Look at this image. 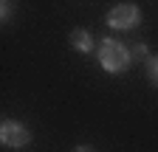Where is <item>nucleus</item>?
I'll list each match as a JSON object with an SVG mask.
<instances>
[{
	"label": "nucleus",
	"mask_w": 158,
	"mask_h": 152,
	"mask_svg": "<svg viewBox=\"0 0 158 152\" xmlns=\"http://www.w3.org/2000/svg\"><path fill=\"white\" fill-rule=\"evenodd\" d=\"M96 56H99V65H102L107 73H124L133 62V54L124 42L113 40V37H107V40L99 42L96 48Z\"/></svg>",
	"instance_id": "1"
},
{
	"label": "nucleus",
	"mask_w": 158,
	"mask_h": 152,
	"mask_svg": "<svg viewBox=\"0 0 158 152\" xmlns=\"http://www.w3.org/2000/svg\"><path fill=\"white\" fill-rule=\"evenodd\" d=\"M105 23L113 31H133L138 23H141V9L133 6V3H118V6H113L107 11Z\"/></svg>",
	"instance_id": "2"
},
{
	"label": "nucleus",
	"mask_w": 158,
	"mask_h": 152,
	"mask_svg": "<svg viewBox=\"0 0 158 152\" xmlns=\"http://www.w3.org/2000/svg\"><path fill=\"white\" fill-rule=\"evenodd\" d=\"M0 141L6 146H11V149H23V146L31 144V132H28L26 124H20L14 118H6L0 124Z\"/></svg>",
	"instance_id": "3"
},
{
	"label": "nucleus",
	"mask_w": 158,
	"mask_h": 152,
	"mask_svg": "<svg viewBox=\"0 0 158 152\" xmlns=\"http://www.w3.org/2000/svg\"><path fill=\"white\" fill-rule=\"evenodd\" d=\"M71 45H73L79 54H90V51H93V37H90L85 28H76V31L71 34Z\"/></svg>",
	"instance_id": "4"
},
{
	"label": "nucleus",
	"mask_w": 158,
	"mask_h": 152,
	"mask_svg": "<svg viewBox=\"0 0 158 152\" xmlns=\"http://www.w3.org/2000/svg\"><path fill=\"white\" fill-rule=\"evenodd\" d=\"M147 76H150V82L158 87V56H152V59L147 62Z\"/></svg>",
	"instance_id": "5"
},
{
	"label": "nucleus",
	"mask_w": 158,
	"mask_h": 152,
	"mask_svg": "<svg viewBox=\"0 0 158 152\" xmlns=\"http://www.w3.org/2000/svg\"><path fill=\"white\" fill-rule=\"evenodd\" d=\"M130 54H133V56H138V59H144V56H147V45L138 42V45H133V48H130Z\"/></svg>",
	"instance_id": "6"
},
{
	"label": "nucleus",
	"mask_w": 158,
	"mask_h": 152,
	"mask_svg": "<svg viewBox=\"0 0 158 152\" xmlns=\"http://www.w3.org/2000/svg\"><path fill=\"white\" fill-rule=\"evenodd\" d=\"M9 11H11V3H3V6H0V17H3V20H9Z\"/></svg>",
	"instance_id": "7"
},
{
	"label": "nucleus",
	"mask_w": 158,
	"mask_h": 152,
	"mask_svg": "<svg viewBox=\"0 0 158 152\" xmlns=\"http://www.w3.org/2000/svg\"><path fill=\"white\" fill-rule=\"evenodd\" d=\"M73 152H93V149H90V146H76Z\"/></svg>",
	"instance_id": "8"
}]
</instances>
